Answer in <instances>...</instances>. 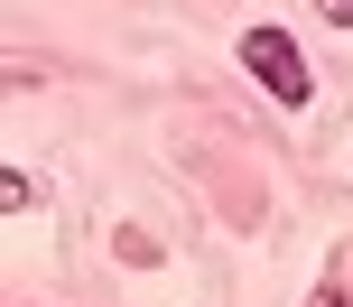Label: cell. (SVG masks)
<instances>
[{"instance_id":"cell-2","label":"cell","mask_w":353,"mask_h":307,"mask_svg":"<svg viewBox=\"0 0 353 307\" xmlns=\"http://www.w3.org/2000/svg\"><path fill=\"white\" fill-rule=\"evenodd\" d=\"M316 19H335V28H353V0H316Z\"/></svg>"},{"instance_id":"cell-3","label":"cell","mask_w":353,"mask_h":307,"mask_svg":"<svg viewBox=\"0 0 353 307\" xmlns=\"http://www.w3.org/2000/svg\"><path fill=\"white\" fill-rule=\"evenodd\" d=\"M307 307H353V298H344V289H316V298H307Z\"/></svg>"},{"instance_id":"cell-1","label":"cell","mask_w":353,"mask_h":307,"mask_svg":"<svg viewBox=\"0 0 353 307\" xmlns=\"http://www.w3.org/2000/svg\"><path fill=\"white\" fill-rule=\"evenodd\" d=\"M242 66L261 75V84L279 93L288 112H298L307 93H316V75H307V56H298V37H279V28H242Z\"/></svg>"}]
</instances>
